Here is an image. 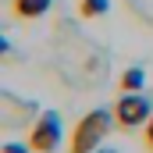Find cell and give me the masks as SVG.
<instances>
[{
	"instance_id": "obj_5",
	"label": "cell",
	"mask_w": 153,
	"mask_h": 153,
	"mask_svg": "<svg viewBox=\"0 0 153 153\" xmlns=\"http://www.w3.org/2000/svg\"><path fill=\"white\" fill-rule=\"evenodd\" d=\"M53 7V0H11V14L22 22H36Z\"/></svg>"
},
{
	"instance_id": "obj_6",
	"label": "cell",
	"mask_w": 153,
	"mask_h": 153,
	"mask_svg": "<svg viewBox=\"0 0 153 153\" xmlns=\"http://www.w3.org/2000/svg\"><path fill=\"white\" fill-rule=\"evenodd\" d=\"M117 85H121L125 93H139V89L146 85V71H143V68H125L121 78H117Z\"/></svg>"
},
{
	"instance_id": "obj_3",
	"label": "cell",
	"mask_w": 153,
	"mask_h": 153,
	"mask_svg": "<svg viewBox=\"0 0 153 153\" xmlns=\"http://www.w3.org/2000/svg\"><path fill=\"white\" fill-rule=\"evenodd\" d=\"M57 143H61V114L46 111L36 117V125L29 132V146H32V153H53Z\"/></svg>"
},
{
	"instance_id": "obj_10",
	"label": "cell",
	"mask_w": 153,
	"mask_h": 153,
	"mask_svg": "<svg viewBox=\"0 0 153 153\" xmlns=\"http://www.w3.org/2000/svg\"><path fill=\"white\" fill-rule=\"evenodd\" d=\"M29 150H32L29 143H25V146H18V143H7V146H4V153H29Z\"/></svg>"
},
{
	"instance_id": "obj_9",
	"label": "cell",
	"mask_w": 153,
	"mask_h": 153,
	"mask_svg": "<svg viewBox=\"0 0 153 153\" xmlns=\"http://www.w3.org/2000/svg\"><path fill=\"white\" fill-rule=\"evenodd\" d=\"M143 143H146V146L153 150V114H150V121L143 125Z\"/></svg>"
},
{
	"instance_id": "obj_2",
	"label": "cell",
	"mask_w": 153,
	"mask_h": 153,
	"mask_svg": "<svg viewBox=\"0 0 153 153\" xmlns=\"http://www.w3.org/2000/svg\"><path fill=\"white\" fill-rule=\"evenodd\" d=\"M150 100L146 96H139V93H125L121 100L114 103V125L121 132H135V128H143L146 121H150Z\"/></svg>"
},
{
	"instance_id": "obj_7",
	"label": "cell",
	"mask_w": 153,
	"mask_h": 153,
	"mask_svg": "<svg viewBox=\"0 0 153 153\" xmlns=\"http://www.w3.org/2000/svg\"><path fill=\"white\" fill-rule=\"evenodd\" d=\"M125 7L132 11L135 22H143V25L153 29V0H125Z\"/></svg>"
},
{
	"instance_id": "obj_4",
	"label": "cell",
	"mask_w": 153,
	"mask_h": 153,
	"mask_svg": "<svg viewBox=\"0 0 153 153\" xmlns=\"http://www.w3.org/2000/svg\"><path fill=\"white\" fill-rule=\"evenodd\" d=\"M0 111H4V128H18V125H25L29 117L36 111V103H29V100H18V96H11V93H0Z\"/></svg>"
},
{
	"instance_id": "obj_1",
	"label": "cell",
	"mask_w": 153,
	"mask_h": 153,
	"mask_svg": "<svg viewBox=\"0 0 153 153\" xmlns=\"http://www.w3.org/2000/svg\"><path fill=\"white\" fill-rule=\"evenodd\" d=\"M111 121H114V114H111V111H103V107L89 111V114H85V117L75 125V135H71V146H68V153H93L100 143H103V139H107Z\"/></svg>"
},
{
	"instance_id": "obj_8",
	"label": "cell",
	"mask_w": 153,
	"mask_h": 153,
	"mask_svg": "<svg viewBox=\"0 0 153 153\" xmlns=\"http://www.w3.org/2000/svg\"><path fill=\"white\" fill-rule=\"evenodd\" d=\"M111 11V0H78V14L89 22V18H103Z\"/></svg>"
},
{
	"instance_id": "obj_11",
	"label": "cell",
	"mask_w": 153,
	"mask_h": 153,
	"mask_svg": "<svg viewBox=\"0 0 153 153\" xmlns=\"http://www.w3.org/2000/svg\"><path fill=\"white\" fill-rule=\"evenodd\" d=\"M93 153H114V150H93Z\"/></svg>"
}]
</instances>
